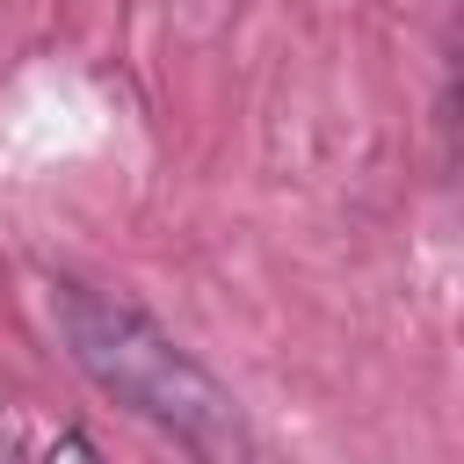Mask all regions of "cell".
<instances>
[{"instance_id": "obj_1", "label": "cell", "mask_w": 464, "mask_h": 464, "mask_svg": "<svg viewBox=\"0 0 464 464\" xmlns=\"http://www.w3.org/2000/svg\"><path fill=\"white\" fill-rule=\"evenodd\" d=\"M51 312H58L65 355H72L116 406H130L138 420H152L160 435H174L196 464H246L239 399H232L160 319H145V312L123 304V297L80 290V283H58Z\"/></svg>"}, {"instance_id": "obj_2", "label": "cell", "mask_w": 464, "mask_h": 464, "mask_svg": "<svg viewBox=\"0 0 464 464\" xmlns=\"http://www.w3.org/2000/svg\"><path fill=\"white\" fill-rule=\"evenodd\" d=\"M44 464H102V457H94V442H87L80 428H65V435L44 450Z\"/></svg>"}, {"instance_id": "obj_3", "label": "cell", "mask_w": 464, "mask_h": 464, "mask_svg": "<svg viewBox=\"0 0 464 464\" xmlns=\"http://www.w3.org/2000/svg\"><path fill=\"white\" fill-rule=\"evenodd\" d=\"M0 464H14V450H0Z\"/></svg>"}]
</instances>
